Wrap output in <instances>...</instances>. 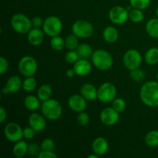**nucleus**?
I'll use <instances>...</instances> for the list:
<instances>
[{"label":"nucleus","instance_id":"nucleus-1","mask_svg":"<svg viewBox=\"0 0 158 158\" xmlns=\"http://www.w3.org/2000/svg\"><path fill=\"white\" fill-rule=\"evenodd\" d=\"M140 97L141 101L150 107L158 106V82H146L140 88Z\"/></svg>","mask_w":158,"mask_h":158},{"label":"nucleus","instance_id":"nucleus-2","mask_svg":"<svg viewBox=\"0 0 158 158\" xmlns=\"http://www.w3.org/2000/svg\"><path fill=\"white\" fill-rule=\"evenodd\" d=\"M43 115L50 120H56L60 118L63 114V108L58 100L55 99H49L43 102L41 106Z\"/></svg>","mask_w":158,"mask_h":158},{"label":"nucleus","instance_id":"nucleus-3","mask_svg":"<svg viewBox=\"0 0 158 158\" xmlns=\"http://www.w3.org/2000/svg\"><path fill=\"white\" fill-rule=\"evenodd\" d=\"M91 59L94 66L97 69L102 71L110 69L112 67L114 63L112 56L104 49H97L94 51Z\"/></svg>","mask_w":158,"mask_h":158},{"label":"nucleus","instance_id":"nucleus-4","mask_svg":"<svg viewBox=\"0 0 158 158\" xmlns=\"http://www.w3.org/2000/svg\"><path fill=\"white\" fill-rule=\"evenodd\" d=\"M11 26L18 33L26 34L32 29V20L25 14L16 13L12 15L11 19Z\"/></svg>","mask_w":158,"mask_h":158},{"label":"nucleus","instance_id":"nucleus-5","mask_svg":"<svg viewBox=\"0 0 158 158\" xmlns=\"http://www.w3.org/2000/svg\"><path fill=\"white\" fill-rule=\"evenodd\" d=\"M43 28L46 35L53 37L60 35L63 29V23L59 17L50 15L44 20Z\"/></svg>","mask_w":158,"mask_h":158},{"label":"nucleus","instance_id":"nucleus-6","mask_svg":"<svg viewBox=\"0 0 158 158\" xmlns=\"http://www.w3.org/2000/svg\"><path fill=\"white\" fill-rule=\"evenodd\" d=\"M18 68L20 73L24 77H33L38 69V63L35 59L32 56H26L19 60Z\"/></svg>","mask_w":158,"mask_h":158},{"label":"nucleus","instance_id":"nucleus-7","mask_svg":"<svg viewBox=\"0 0 158 158\" xmlns=\"http://www.w3.org/2000/svg\"><path fill=\"white\" fill-rule=\"evenodd\" d=\"M94 29L89 22L84 19H79L76 21L72 26V32L78 38L86 39L94 34Z\"/></svg>","mask_w":158,"mask_h":158},{"label":"nucleus","instance_id":"nucleus-8","mask_svg":"<svg viewBox=\"0 0 158 158\" xmlns=\"http://www.w3.org/2000/svg\"><path fill=\"white\" fill-rule=\"evenodd\" d=\"M117 94V90L115 85L110 82H106L99 87L97 99L103 103H109L116 98Z\"/></svg>","mask_w":158,"mask_h":158},{"label":"nucleus","instance_id":"nucleus-9","mask_svg":"<svg viewBox=\"0 0 158 158\" xmlns=\"http://www.w3.org/2000/svg\"><path fill=\"white\" fill-rule=\"evenodd\" d=\"M125 67L130 71L140 68L142 63V56L138 50L134 49H129L125 52L123 58Z\"/></svg>","mask_w":158,"mask_h":158},{"label":"nucleus","instance_id":"nucleus-10","mask_svg":"<svg viewBox=\"0 0 158 158\" xmlns=\"http://www.w3.org/2000/svg\"><path fill=\"white\" fill-rule=\"evenodd\" d=\"M4 135L9 141L16 143L23 138V130L19 123L11 122L5 127Z\"/></svg>","mask_w":158,"mask_h":158},{"label":"nucleus","instance_id":"nucleus-11","mask_svg":"<svg viewBox=\"0 0 158 158\" xmlns=\"http://www.w3.org/2000/svg\"><path fill=\"white\" fill-rule=\"evenodd\" d=\"M108 16L114 24H124L129 19V11L123 6H114L110 10Z\"/></svg>","mask_w":158,"mask_h":158},{"label":"nucleus","instance_id":"nucleus-12","mask_svg":"<svg viewBox=\"0 0 158 158\" xmlns=\"http://www.w3.org/2000/svg\"><path fill=\"white\" fill-rule=\"evenodd\" d=\"M120 113L113 107H106L100 113V121L106 126H113L119 121Z\"/></svg>","mask_w":158,"mask_h":158},{"label":"nucleus","instance_id":"nucleus-13","mask_svg":"<svg viewBox=\"0 0 158 158\" xmlns=\"http://www.w3.org/2000/svg\"><path fill=\"white\" fill-rule=\"evenodd\" d=\"M87 100L81 95V94H73L70 96L68 100V104H69V108L73 111L80 113L83 112L86 110L87 106L86 103Z\"/></svg>","mask_w":158,"mask_h":158},{"label":"nucleus","instance_id":"nucleus-14","mask_svg":"<svg viewBox=\"0 0 158 158\" xmlns=\"http://www.w3.org/2000/svg\"><path fill=\"white\" fill-rule=\"evenodd\" d=\"M44 116H42L37 113L31 114L28 119V123L29 127L35 130L36 132H41L44 131L46 127V122Z\"/></svg>","mask_w":158,"mask_h":158},{"label":"nucleus","instance_id":"nucleus-15","mask_svg":"<svg viewBox=\"0 0 158 158\" xmlns=\"http://www.w3.org/2000/svg\"><path fill=\"white\" fill-rule=\"evenodd\" d=\"M73 69L76 75L80 77H86L90 73L92 70V64L86 59H79L73 66Z\"/></svg>","mask_w":158,"mask_h":158},{"label":"nucleus","instance_id":"nucleus-16","mask_svg":"<svg viewBox=\"0 0 158 158\" xmlns=\"http://www.w3.org/2000/svg\"><path fill=\"white\" fill-rule=\"evenodd\" d=\"M92 149L94 151V153L98 154L99 156H103L109 150V143L104 137H97L93 141Z\"/></svg>","mask_w":158,"mask_h":158},{"label":"nucleus","instance_id":"nucleus-17","mask_svg":"<svg viewBox=\"0 0 158 158\" xmlns=\"http://www.w3.org/2000/svg\"><path fill=\"white\" fill-rule=\"evenodd\" d=\"M44 33L40 28H33L28 32V41L31 45L37 46L41 45L44 40Z\"/></svg>","mask_w":158,"mask_h":158},{"label":"nucleus","instance_id":"nucleus-18","mask_svg":"<svg viewBox=\"0 0 158 158\" xmlns=\"http://www.w3.org/2000/svg\"><path fill=\"white\" fill-rule=\"evenodd\" d=\"M80 94L87 101H93L97 98L98 89L91 83H84L80 88Z\"/></svg>","mask_w":158,"mask_h":158},{"label":"nucleus","instance_id":"nucleus-19","mask_svg":"<svg viewBox=\"0 0 158 158\" xmlns=\"http://www.w3.org/2000/svg\"><path fill=\"white\" fill-rule=\"evenodd\" d=\"M5 86L8 89L9 94H15L23 87V82L18 76H12L8 79Z\"/></svg>","mask_w":158,"mask_h":158},{"label":"nucleus","instance_id":"nucleus-20","mask_svg":"<svg viewBox=\"0 0 158 158\" xmlns=\"http://www.w3.org/2000/svg\"><path fill=\"white\" fill-rule=\"evenodd\" d=\"M103 37L108 43H114L119 38V32L114 26H107L103 31Z\"/></svg>","mask_w":158,"mask_h":158},{"label":"nucleus","instance_id":"nucleus-21","mask_svg":"<svg viewBox=\"0 0 158 158\" xmlns=\"http://www.w3.org/2000/svg\"><path fill=\"white\" fill-rule=\"evenodd\" d=\"M24 105L28 110L35 111L40 108V100L38 98V97L29 95L25 98Z\"/></svg>","mask_w":158,"mask_h":158},{"label":"nucleus","instance_id":"nucleus-22","mask_svg":"<svg viewBox=\"0 0 158 158\" xmlns=\"http://www.w3.org/2000/svg\"><path fill=\"white\" fill-rule=\"evenodd\" d=\"M12 152L15 157H23L27 154L28 152V144L24 140H19L16 142L12 148Z\"/></svg>","mask_w":158,"mask_h":158},{"label":"nucleus","instance_id":"nucleus-23","mask_svg":"<svg viewBox=\"0 0 158 158\" xmlns=\"http://www.w3.org/2000/svg\"><path fill=\"white\" fill-rule=\"evenodd\" d=\"M52 94V89L49 85L43 84L37 90V97L40 101L44 102L49 100Z\"/></svg>","mask_w":158,"mask_h":158},{"label":"nucleus","instance_id":"nucleus-24","mask_svg":"<svg viewBox=\"0 0 158 158\" xmlns=\"http://www.w3.org/2000/svg\"><path fill=\"white\" fill-rule=\"evenodd\" d=\"M146 32L152 38L158 39V18L150 19L146 24Z\"/></svg>","mask_w":158,"mask_h":158},{"label":"nucleus","instance_id":"nucleus-25","mask_svg":"<svg viewBox=\"0 0 158 158\" xmlns=\"http://www.w3.org/2000/svg\"><path fill=\"white\" fill-rule=\"evenodd\" d=\"M76 51L78 53L80 59H86V60H88L89 57L92 56L94 53L92 47L86 43H81L79 45Z\"/></svg>","mask_w":158,"mask_h":158},{"label":"nucleus","instance_id":"nucleus-26","mask_svg":"<svg viewBox=\"0 0 158 158\" xmlns=\"http://www.w3.org/2000/svg\"><path fill=\"white\" fill-rule=\"evenodd\" d=\"M144 59L146 63L151 66H154L158 63V48H150L145 53Z\"/></svg>","mask_w":158,"mask_h":158},{"label":"nucleus","instance_id":"nucleus-27","mask_svg":"<svg viewBox=\"0 0 158 158\" xmlns=\"http://www.w3.org/2000/svg\"><path fill=\"white\" fill-rule=\"evenodd\" d=\"M145 143L150 148L158 147V131H151L145 136Z\"/></svg>","mask_w":158,"mask_h":158},{"label":"nucleus","instance_id":"nucleus-28","mask_svg":"<svg viewBox=\"0 0 158 158\" xmlns=\"http://www.w3.org/2000/svg\"><path fill=\"white\" fill-rule=\"evenodd\" d=\"M79 45L78 37L74 34H70L65 39V47L69 50H76Z\"/></svg>","mask_w":158,"mask_h":158},{"label":"nucleus","instance_id":"nucleus-29","mask_svg":"<svg viewBox=\"0 0 158 158\" xmlns=\"http://www.w3.org/2000/svg\"><path fill=\"white\" fill-rule=\"evenodd\" d=\"M50 46L54 50H62L65 47V40L60 35H56V36L52 37L50 40Z\"/></svg>","mask_w":158,"mask_h":158},{"label":"nucleus","instance_id":"nucleus-30","mask_svg":"<svg viewBox=\"0 0 158 158\" xmlns=\"http://www.w3.org/2000/svg\"><path fill=\"white\" fill-rule=\"evenodd\" d=\"M37 86V81L33 77H26L23 81V88L26 92H32Z\"/></svg>","mask_w":158,"mask_h":158},{"label":"nucleus","instance_id":"nucleus-31","mask_svg":"<svg viewBox=\"0 0 158 158\" xmlns=\"http://www.w3.org/2000/svg\"><path fill=\"white\" fill-rule=\"evenodd\" d=\"M129 19L133 23H139L142 22L144 19V14L141 9H134L133 8L129 12Z\"/></svg>","mask_w":158,"mask_h":158},{"label":"nucleus","instance_id":"nucleus-32","mask_svg":"<svg viewBox=\"0 0 158 158\" xmlns=\"http://www.w3.org/2000/svg\"><path fill=\"white\" fill-rule=\"evenodd\" d=\"M130 4L134 9L143 10L151 4V0H130Z\"/></svg>","mask_w":158,"mask_h":158},{"label":"nucleus","instance_id":"nucleus-33","mask_svg":"<svg viewBox=\"0 0 158 158\" xmlns=\"http://www.w3.org/2000/svg\"><path fill=\"white\" fill-rule=\"evenodd\" d=\"M112 107L119 113L123 112L126 108V102L123 99L116 97L112 101Z\"/></svg>","mask_w":158,"mask_h":158},{"label":"nucleus","instance_id":"nucleus-34","mask_svg":"<svg viewBox=\"0 0 158 158\" xmlns=\"http://www.w3.org/2000/svg\"><path fill=\"white\" fill-rule=\"evenodd\" d=\"M131 77L134 81L140 82L144 80L146 77V73L143 69L137 68V69L131 71Z\"/></svg>","mask_w":158,"mask_h":158},{"label":"nucleus","instance_id":"nucleus-35","mask_svg":"<svg viewBox=\"0 0 158 158\" xmlns=\"http://www.w3.org/2000/svg\"><path fill=\"white\" fill-rule=\"evenodd\" d=\"M41 145H39L36 143H30L28 144L27 154L32 157H38L40 153L41 152Z\"/></svg>","mask_w":158,"mask_h":158},{"label":"nucleus","instance_id":"nucleus-36","mask_svg":"<svg viewBox=\"0 0 158 158\" xmlns=\"http://www.w3.org/2000/svg\"><path fill=\"white\" fill-rule=\"evenodd\" d=\"M41 148L42 151H54L56 148L55 143H54L53 140L51 138H46L42 141L41 143Z\"/></svg>","mask_w":158,"mask_h":158},{"label":"nucleus","instance_id":"nucleus-37","mask_svg":"<svg viewBox=\"0 0 158 158\" xmlns=\"http://www.w3.org/2000/svg\"><path fill=\"white\" fill-rule=\"evenodd\" d=\"M80 59L78 53L76 50H69L65 55V60L66 63L69 64H74Z\"/></svg>","mask_w":158,"mask_h":158},{"label":"nucleus","instance_id":"nucleus-38","mask_svg":"<svg viewBox=\"0 0 158 158\" xmlns=\"http://www.w3.org/2000/svg\"><path fill=\"white\" fill-rule=\"evenodd\" d=\"M77 120L79 124L81 125V126H86L90 121L89 116L88 115V114L85 113L84 111L79 113Z\"/></svg>","mask_w":158,"mask_h":158},{"label":"nucleus","instance_id":"nucleus-39","mask_svg":"<svg viewBox=\"0 0 158 158\" xmlns=\"http://www.w3.org/2000/svg\"><path fill=\"white\" fill-rule=\"evenodd\" d=\"M36 131L32 129L31 127H27L23 129V137L26 140H32L35 137Z\"/></svg>","mask_w":158,"mask_h":158},{"label":"nucleus","instance_id":"nucleus-40","mask_svg":"<svg viewBox=\"0 0 158 158\" xmlns=\"http://www.w3.org/2000/svg\"><path fill=\"white\" fill-rule=\"evenodd\" d=\"M9 69V62L5 57H0V74L3 75Z\"/></svg>","mask_w":158,"mask_h":158},{"label":"nucleus","instance_id":"nucleus-41","mask_svg":"<svg viewBox=\"0 0 158 158\" xmlns=\"http://www.w3.org/2000/svg\"><path fill=\"white\" fill-rule=\"evenodd\" d=\"M39 158H56L57 157L56 154L54 151H41L40 154L38 155Z\"/></svg>","mask_w":158,"mask_h":158},{"label":"nucleus","instance_id":"nucleus-42","mask_svg":"<svg viewBox=\"0 0 158 158\" xmlns=\"http://www.w3.org/2000/svg\"><path fill=\"white\" fill-rule=\"evenodd\" d=\"M43 23H44V21L40 16L33 17L32 19V25L33 28H40V29L43 26Z\"/></svg>","mask_w":158,"mask_h":158},{"label":"nucleus","instance_id":"nucleus-43","mask_svg":"<svg viewBox=\"0 0 158 158\" xmlns=\"http://www.w3.org/2000/svg\"><path fill=\"white\" fill-rule=\"evenodd\" d=\"M6 117H7L6 110L4 107L1 106L0 107V123H3L6 120Z\"/></svg>","mask_w":158,"mask_h":158},{"label":"nucleus","instance_id":"nucleus-44","mask_svg":"<svg viewBox=\"0 0 158 158\" xmlns=\"http://www.w3.org/2000/svg\"><path fill=\"white\" fill-rule=\"evenodd\" d=\"M75 75L76 73L75 71H74L73 68V69H69L66 71V76L67 77H69V78H73Z\"/></svg>","mask_w":158,"mask_h":158},{"label":"nucleus","instance_id":"nucleus-45","mask_svg":"<svg viewBox=\"0 0 158 158\" xmlns=\"http://www.w3.org/2000/svg\"><path fill=\"white\" fill-rule=\"evenodd\" d=\"M2 94H5V95H6V94H9V90H8V89L6 87V86H4V87L2 88Z\"/></svg>","mask_w":158,"mask_h":158},{"label":"nucleus","instance_id":"nucleus-46","mask_svg":"<svg viewBox=\"0 0 158 158\" xmlns=\"http://www.w3.org/2000/svg\"><path fill=\"white\" fill-rule=\"evenodd\" d=\"M99 157H100V156H99L98 154L94 153V154H90V155L88 156V158H98Z\"/></svg>","mask_w":158,"mask_h":158},{"label":"nucleus","instance_id":"nucleus-47","mask_svg":"<svg viewBox=\"0 0 158 158\" xmlns=\"http://www.w3.org/2000/svg\"><path fill=\"white\" fill-rule=\"evenodd\" d=\"M156 16H157V18H158V7H157V10H156Z\"/></svg>","mask_w":158,"mask_h":158},{"label":"nucleus","instance_id":"nucleus-48","mask_svg":"<svg viewBox=\"0 0 158 158\" xmlns=\"http://www.w3.org/2000/svg\"><path fill=\"white\" fill-rule=\"evenodd\" d=\"M157 82H158V73H157Z\"/></svg>","mask_w":158,"mask_h":158}]
</instances>
